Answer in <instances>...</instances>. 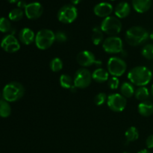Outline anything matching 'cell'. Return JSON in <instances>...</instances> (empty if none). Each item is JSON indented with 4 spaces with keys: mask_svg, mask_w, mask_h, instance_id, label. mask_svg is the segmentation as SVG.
<instances>
[{
    "mask_svg": "<svg viewBox=\"0 0 153 153\" xmlns=\"http://www.w3.org/2000/svg\"><path fill=\"white\" fill-rule=\"evenodd\" d=\"M128 79L133 85L138 87H144L151 82L152 73L147 67L137 66L128 72Z\"/></svg>",
    "mask_w": 153,
    "mask_h": 153,
    "instance_id": "6da1fadb",
    "label": "cell"
},
{
    "mask_svg": "<svg viewBox=\"0 0 153 153\" xmlns=\"http://www.w3.org/2000/svg\"><path fill=\"white\" fill-rule=\"evenodd\" d=\"M149 37L148 31L140 26H133L128 28L126 33V40L129 45L138 46L145 43Z\"/></svg>",
    "mask_w": 153,
    "mask_h": 153,
    "instance_id": "7a4b0ae2",
    "label": "cell"
},
{
    "mask_svg": "<svg viewBox=\"0 0 153 153\" xmlns=\"http://www.w3.org/2000/svg\"><path fill=\"white\" fill-rule=\"evenodd\" d=\"M25 89L20 83L12 82L4 86L2 91V97L8 102H13L20 100L24 95Z\"/></svg>",
    "mask_w": 153,
    "mask_h": 153,
    "instance_id": "3957f363",
    "label": "cell"
},
{
    "mask_svg": "<svg viewBox=\"0 0 153 153\" xmlns=\"http://www.w3.org/2000/svg\"><path fill=\"white\" fill-rule=\"evenodd\" d=\"M55 41V34L50 29L40 30L35 36V44L39 49L46 50L49 49Z\"/></svg>",
    "mask_w": 153,
    "mask_h": 153,
    "instance_id": "277c9868",
    "label": "cell"
},
{
    "mask_svg": "<svg viewBox=\"0 0 153 153\" xmlns=\"http://www.w3.org/2000/svg\"><path fill=\"white\" fill-rule=\"evenodd\" d=\"M100 28L103 31V33L110 35V37L115 36L121 31L122 23L119 18L117 16H109L103 19L100 25Z\"/></svg>",
    "mask_w": 153,
    "mask_h": 153,
    "instance_id": "5b68a950",
    "label": "cell"
},
{
    "mask_svg": "<svg viewBox=\"0 0 153 153\" xmlns=\"http://www.w3.org/2000/svg\"><path fill=\"white\" fill-rule=\"evenodd\" d=\"M107 67L109 74L115 77H120L126 71L127 66L126 63L122 58L118 57H111L108 61Z\"/></svg>",
    "mask_w": 153,
    "mask_h": 153,
    "instance_id": "8992f818",
    "label": "cell"
},
{
    "mask_svg": "<svg viewBox=\"0 0 153 153\" xmlns=\"http://www.w3.org/2000/svg\"><path fill=\"white\" fill-rule=\"evenodd\" d=\"M78 16V10L73 4H65L58 12V19L62 23H72Z\"/></svg>",
    "mask_w": 153,
    "mask_h": 153,
    "instance_id": "52a82bcc",
    "label": "cell"
},
{
    "mask_svg": "<svg viewBox=\"0 0 153 153\" xmlns=\"http://www.w3.org/2000/svg\"><path fill=\"white\" fill-rule=\"evenodd\" d=\"M92 79V74L91 72L88 69L82 68L77 70L75 73L73 82L76 88L85 89L91 85Z\"/></svg>",
    "mask_w": 153,
    "mask_h": 153,
    "instance_id": "ba28073f",
    "label": "cell"
},
{
    "mask_svg": "<svg viewBox=\"0 0 153 153\" xmlns=\"http://www.w3.org/2000/svg\"><path fill=\"white\" fill-rule=\"evenodd\" d=\"M123 43L120 37L111 36L103 41L102 48L105 52L108 54L120 53L123 51Z\"/></svg>",
    "mask_w": 153,
    "mask_h": 153,
    "instance_id": "9c48e42d",
    "label": "cell"
},
{
    "mask_svg": "<svg viewBox=\"0 0 153 153\" xmlns=\"http://www.w3.org/2000/svg\"><path fill=\"white\" fill-rule=\"evenodd\" d=\"M126 98L122 94H112L108 97L107 104L109 108L114 112H121L126 108Z\"/></svg>",
    "mask_w": 153,
    "mask_h": 153,
    "instance_id": "30bf717a",
    "label": "cell"
},
{
    "mask_svg": "<svg viewBox=\"0 0 153 153\" xmlns=\"http://www.w3.org/2000/svg\"><path fill=\"white\" fill-rule=\"evenodd\" d=\"M76 61L79 65L85 67H90L94 64H97V65L102 64V62L96 60V57L93 52L88 50L82 51L79 52L76 57Z\"/></svg>",
    "mask_w": 153,
    "mask_h": 153,
    "instance_id": "8fae6325",
    "label": "cell"
},
{
    "mask_svg": "<svg viewBox=\"0 0 153 153\" xmlns=\"http://www.w3.org/2000/svg\"><path fill=\"white\" fill-rule=\"evenodd\" d=\"M1 47L8 53H14L20 49V44L13 34H8L1 40Z\"/></svg>",
    "mask_w": 153,
    "mask_h": 153,
    "instance_id": "7c38bea8",
    "label": "cell"
},
{
    "mask_svg": "<svg viewBox=\"0 0 153 153\" xmlns=\"http://www.w3.org/2000/svg\"><path fill=\"white\" fill-rule=\"evenodd\" d=\"M43 11V6L39 2H31L26 5L25 13L27 18L30 19H36L40 17Z\"/></svg>",
    "mask_w": 153,
    "mask_h": 153,
    "instance_id": "4fadbf2b",
    "label": "cell"
},
{
    "mask_svg": "<svg viewBox=\"0 0 153 153\" xmlns=\"http://www.w3.org/2000/svg\"><path fill=\"white\" fill-rule=\"evenodd\" d=\"M113 11V6L108 2H100L95 5L94 12L97 16L100 17H107L110 16Z\"/></svg>",
    "mask_w": 153,
    "mask_h": 153,
    "instance_id": "5bb4252c",
    "label": "cell"
},
{
    "mask_svg": "<svg viewBox=\"0 0 153 153\" xmlns=\"http://www.w3.org/2000/svg\"><path fill=\"white\" fill-rule=\"evenodd\" d=\"M34 32L29 28H24L19 34V38L20 41L25 45H30L35 40Z\"/></svg>",
    "mask_w": 153,
    "mask_h": 153,
    "instance_id": "9a60e30c",
    "label": "cell"
},
{
    "mask_svg": "<svg viewBox=\"0 0 153 153\" xmlns=\"http://www.w3.org/2000/svg\"><path fill=\"white\" fill-rule=\"evenodd\" d=\"M130 11H131V7H130L129 4L126 1H121L119 4H117L114 10L115 14L117 17L119 19H123L128 16Z\"/></svg>",
    "mask_w": 153,
    "mask_h": 153,
    "instance_id": "2e32d148",
    "label": "cell"
},
{
    "mask_svg": "<svg viewBox=\"0 0 153 153\" xmlns=\"http://www.w3.org/2000/svg\"><path fill=\"white\" fill-rule=\"evenodd\" d=\"M152 0H132L133 8L138 13H145L150 8Z\"/></svg>",
    "mask_w": 153,
    "mask_h": 153,
    "instance_id": "e0dca14e",
    "label": "cell"
},
{
    "mask_svg": "<svg viewBox=\"0 0 153 153\" xmlns=\"http://www.w3.org/2000/svg\"><path fill=\"white\" fill-rule=\"evenodd\" d=\"M109 73L105 69L98 68L92 73V79L98 83H104L108 80Z\"/></svg>",
    "mask_w": 153,
    "mask_h": 153,
    "instance_id": "ac0fdd59",
    "label": "cell"
},
{
    "mask_svg": "<svg viewBox=\"0 0 153 153\" xmlns=\"http://www.w3.org/2000/svg\"><path fill=\"white\" fill-rule=\"evenodd\" d=\"M138 112L143 117H149L153 114V104L151 102L143 101L138 105Z\"/></svg>",
    "mask_w": 153,
    "mask_h": 153,
    "instance_id": "d6986e66",
    "label": "cell"
},
{
    "mask_svg": "<svg viewBox=\"0 0 153 153\" xmlns=\"http://www.w3.org/2000/svg\"><path fill=\"white\" fill-rule=\"evenodd\" d=\"M121 94L126 98H130L134 95V88L133 85L129 82H124L120 87Z\"/></svg>",
    "mask_w": 153,
    "mask_h": 153,
    "instance_id": "ffe728a7",
    "label": "cell"
},
{
    "mask_svg": "<svg viewBox=\"0 0 153 153\" xmlns=\"http://www.w3.org/2000/svg\"><path fill=\"white\" fill-rule=\"evenodd\" d=\"M60 85L62 88H65V89H72L74 88V82L73 79H72L71 76H69L67 74H62L60 77L59 79Z\"/></svg>",
    "mask_w": 153,
    "mask_h": 153,
    "instance_id": "44dd1931",
    "label": "cell"
},
{
    "mask_svg": "<svg viewBox=\"0 0 153 153\" xmlns=\"http://www.w3.org/2000/svg\"><path fill=\"white\" fill-rule=\"evenodd\" d=\"M103 31L100 28V27H94L93 28L92 33V42L94 45H100L103 42Z\"/></svg>",
    "mask_w": 153,
    "mask_h": 153,
    "instance_id": "7402d4cb",
    "label": "cell"
},
{
    "mask_svg": "<svg viewBox=\"0 0 153 153\" xmlns=\"http://www.w3.org/2000/svg\"><path fill=\"white\" fill-rule=\"evenodd\" d=\"M134 97L139 101H146L149 97V91L146 87H139L135 91Z\"/></svg>",
    "mask_w": 153,
    "mask_h": 153,
    "instance_id": "603a6c76",
    "label": "cell"
},
{
    "mask_svg": "<svg viewBox=\"0 0 153 153\" xmlns=\"http://www.w3.org/2000/svg\"><path fill=\"white\" fill-rule=\"evenodd\" d=\"M11 114V108L8 102L4 100H0V117H7Z\"/></svg>",
    "mask_w": 153,
    "mask_h": 153,
    "instance_id": "cb8c5ba5",
    "label": "cell"
},
{
    "mask_svg": "<svg viewBox=\"0 0 153 153\" xmlns=\"http://www.w3.org/2000/svg\"><path fill=\"white\" fill-rule=\"evenodd\" d=\"M125 137L127 141L133 142L137 140L139 137V133L137 128L134 126H131L126 130L125 133Z\"/></svg>",
    "mask_w": 153,
    "mask_h": 153,
    "instance_id": "d4e9b609",
    "label": "cell"
},
{
    "mask_svg": "<svg viewBox=\"0 0 153 153\" xmlns=\"http://www.w3.org/2000/svg\"><path fill=\"white\" fill-rule=\"evenodd\" d=\"M23 14L24 13L22 9L18 7V8H14L10 10L8 14V17L9 19H10V20L16 22V21L20 20L23 17Z\"/></svg>",
    "mask_w": 153,
    "mask_h": 153,
    "instance_id": "484cf974",
    "label": "cell"
},
{
    "mask_svg": "<svg viewBox=\"0 0 153 153\" xmlns=\"http://www.w3.org/2000/svg\"><path fill=\"white\" fill-rule=\"evenodd\" d=\"M49 67L52 71L57 73L62 70L63 68V62L59 58H55L51 61L49 64Z\"/></svg>",
    "mask_w": 153,
    "mask_h": 153,
    "instance_id": "4316f807",
    "label": "cell"
},
{
    "mask_svg": "<svg viewBox=\"0 0 153 153\" xmlns=\"http://www.w3.org/2000/svg\"><path fill=\"white\" fill-rule=\"evenodd\" d=\"M11 31V24L10 20L5 17L0 18V31L3 33Z\"/></svg>",
    "mask_w": 153,
    "mask_h": 153,
    "instance_id": "83f0119b",
    "label": "cell"
},
{
    "mask_svg": "<svg viewBox=\"0 0 153 153\" xmlns=\"http://www.w3.org/2000/svg\"><path fill=\"white\" fill-rule=\"evenodd\" d=\"M142 55L148 60L153 59V44H147L142 49Z\"/></svg>",
    "mask_w": 153,
    "mask_h": 153,
    "instance_id": "f1b7e54d",
    "label": "cell"
},
{
    "mask_svg": "<svg viewBox=\"0 0 153 153\" xmlns=\"http://www.w3.org/2000/svg\"><path fill=\"white\" fill-rule=\"evenodd\" d=\"M120 85V80L117 77L112 76L111 78L108 79V86L110 89L116 90L117 89Z\"/></svg>",
    "mask_w": 153,
    "mask_h": 153,
    "instance_id": "f546056e",
    "label": "cell"
},
{
    "mask_svg": "<svg viewBox=\"0 0 153 153\" xmlns=\"http://www.w3.org/2000/svg\"><path fill=\"white\" fill-rule=\"evenodd\" d=\"M107 99V95L105 93H100L94 98V102L97 105H102L105 102Z\"/></svg>",
    "mask_w": 153,
    "mask_h": 153,
    "instance_id": "4dcf8cb0",
    "label": "cell"
},
{
    "mask_svg": "<svg viewBox=\"0 0 153 153\" xmlns=\"http://www.w3.org/2000/svg\"><path fill=\"white\" fill-rule=\"evenodd\" d=\"M55 40L59 43H64L67 40V34L63 31H58L55 33Z\"/></svg>",
    "mask_w": 153,
    "mask_h": 153,
    "instance_id": "1f68e13d",
    "label": "cell"
},
{
    "mask_svg": "<svg viewBox=\"0 0 153 153\" xmlns=\"http://www.w3.org/2000/svg\"><path fill=\"white\" fill-rule=\"evenodd\" d=\"M146 145L147 148L149 149H152L153 148V134H151L149 137L146 138Z\"/></svg>",
    "mask_w": 153,
    "mask_h": 153,
    "instance_id": "d6a6232c",
    "label": "cell"
},
{
    "mask_svg": "<svg viewBox=\"0 0 153 153\" xmlns=\"http://www.w3.org/2000/svg\"><path fill=\"white\" fill-rule=\"evenodd\" d=\"M28 4H26V2H25V1H22V0H19V1L17 2V6L19 8L22 9V8H25V7H26V5Z\"/></svg>",
    "mask_w": 153,
    "mask_h": 153,
    "instance_id": "836d02e7",
    "label": "cell"
},
{
    "mask_svg": "<svg viewBox=\"0 0 153 153\" xmlns=\"http://www.w3.org/2000/svg\"><path fill=\"white\" fill-rule=\"evenodd\" d=\"M73 4H78L82 0H70Z\"/></svg>",
    "mask_w": 153,
    "mask_h": 153,
    "instance_id": "e575fe53",
    "label": "cell"
},
{
    "mask_svg": "<svg viewBox=\"0 0 153 153\" xmlns=\"http://www.w3.org/2000/svg\"><path fill=\"white\" fill-rule=\"evenodd\" d=\"M137 153H150V152H149L147 149H142V150L139 151Z\"/></svg>",
    "mask_w": 153,
    "mask_h": 153,
    "instance_id": "d590c367",
    "label": "cell"
},
{
    "mask_svg": "<svg viewBox=\"0 0 153 153\" xmlns=\"http://www.w3.org/2000/svg\"><path fill=\"white\" fill-rule=\"evenodd\" d=\"M10 3H15V2H18L19 0H7Z\"/></svg>",
    "mask_w": 153,
    "mask_h": 153,
    "instance_id": "8d00e7d4",
    "label": "cell"
},
{
    "mask_svg": "<svg viewBox=\"0 0 153 153\" xmlns=\"http://www.w3.org/2000/svg\"><path fill=\"white\" fill-rule=\"evenodd\" d=\"M149 38H150L152 40H153V31L150 34H149Z\"/></svg>",
    "mask_w": 153,
    "mask_h": 153,
    "instance_id": "74e56055",
    "label": "cell"
},
{
    "mask_svg": "<svg viewBox=\"0 0 153 153\" xmlns=\"http://www.w3.org/2000/svg\"><path fill=\"white\" fill-rule=\"evenodd\" d=\"M151 94H152V95L153 96V85H152V87H151Z\"/></svg>",
    "mask_w": 153,
    "mask_h": 153,
    "instance_id": "f35d334b",
    "label": "cell"
},
{
    "mask_svg": "<svg viewBox=\"0 0 153 153\" xmlns=\"http://www.w3.org/2000/svg\"><path fill=\"white\" fill-rule=\"evenodd\" d=\"M123 153H130V152H124Z\"/></svg>",
    "mask_w": 153,
    "mask_h": 153,
    "instance_id": "ab89813d",
    "label": "cell"
},
{
    "mask_svg": "<svg viewBox=\"0 0 153 153\" xmlns=\"http://www.w3.org/2000/svg\"><path fill=\"white\" fill-rule=\"evenodd\" d=\"M1 93H0V97H1Z\"/></svg>",
    "mask_w": 153,
    "mask_h": 153,
    "instance_id": "60d3db41",
    "label": "cell"
},
{
    "mask_svg": "<svg viewBox=\"0 0 153 153\" xmlns=\"http://www.w3.org/2000/svg\"><path fill=\"white\" fill-rule=\"evenodd\" d=\"M111 1H114V0H111Z\"/></svg>",
    "mask_w": 153,
    "mask_h": 153,
    "instance_id": "b9f144b4",
    "label": "cell"
}]
</instances>
